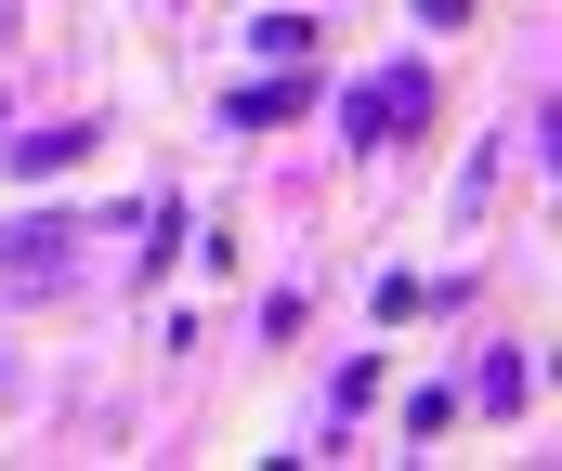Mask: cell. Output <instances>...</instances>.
<instances>
[{"label":"cell","mask_w":562,"mask_h":471,"mask_svg":"<svg viewBox=\"0 0 562 471\" xmlns=\"http://www.w3.org/2000/svg\"><path fill=\"white\" fill-rule=\"evenodd\" d=\"M249 40H262V53H276V66H301V53H314V13H262V26H249Z\"/></svg>","instance_id":"cell-6"},{"label":"cell","mask_w":562,"mask_h":471,"mask_svg":"<svg viewBox=\"0 0 562 471\" xmlns=\"http://www.w3.org/2000/svg\"><path fill=\"white\" fill-rule=\"evenodd\" d=\"M276 119H301V66H288L276 92H236V132H276Z\"/></svg>","instance_id":"cell-5"},{"label":"cell","mask_w":562,"mask_h":471,"mask_svg":"<svg viewBox=\"0 0 562 471\" xmlns=\"http://www.w3.org/2000/svg\"><path fill=\"white\" fill-rule=\"evenodd\" d=\"M79 157H92V132H79V119H53V132H13V170H40V183H53V170H79Z\"/></svg>","instance_id":"cell-3"},{"label":"cell","mask_w":562,"mask_h":471,"mask_svg":"<svg viewBox=\"0 0 562 471\" xmlns=\"http://www.w3.org/2000/svg\"><path fill=\"white\" fill-rule=\"evenodd\" d=\"M419 119H431V79H419V66H380V79H353V132H367V145H406Z\"/></svg>","instance_id":"cell-2"},{"label":"cell","mask_w":562,"mask_h":471,"mask_svg":"<svg viewBox=\"0 0 562 471\" xmlns=\"http://www.w3.org/2000/svg\"><path fill=\"white\" fill-rule=\"evenodd\" d=\"M458 393H471V406H524V367H510V354H471V380H458Z\"/></svg>","instance_id":"cell-4"},{"label":"cell","mask_w":562,"mask_h":471,"mask_svg":"<svg viewBox=\"0 0 562 471\" xmlns=\"http://www.w3.org/2000/svg\"><path fill=\"white\" fill-rule=\"evenodd\" d=\"M53 289H79V223H53V210L0 223V302H53Z\"/></svg>","instance_id":"cell-1"}]
</instances>
